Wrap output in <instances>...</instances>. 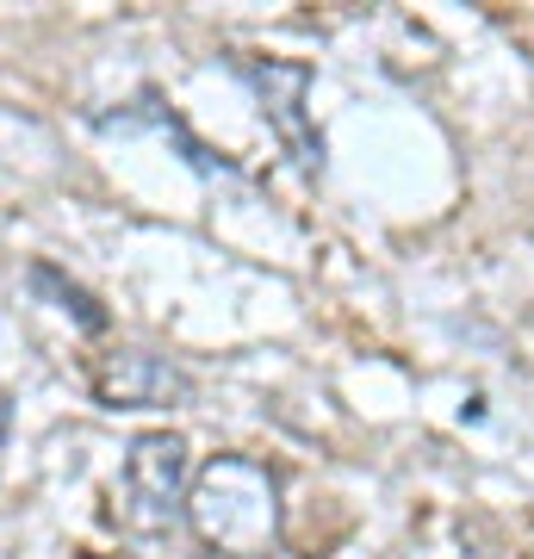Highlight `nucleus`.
<instances>
[{"mask_svg": "<svg viewBox=\"0 0 534 559\" xmlns=\"http://www.w3.org/2000/svg\"><path fill=\"white\" fill-rule=\"evenodd\" d=\"M187 528L205 554L274 559L280 554V479L256 454H212L187 485Z\"/></svg>", "mask_w": 534, "mask_h": 559, "instance_id": "1", "label": "nucleus"}, {"mask_svg": "<svg viewBox=\"0 0 534 559\" xmlns=\"http://www.w3.org/2000/svg\"><path fill=\"white\" fill-rule=\"evenodd\" d=\"M187 485H193L187 441H180L175 429H150V436H138L124 448L112 516H119L131 535H168L175 516H187Z\"/></svg>", "mask_w": 534, "mask_h": 559, "instance_id": "2", "label": "nucleus"}, {"mask_svg": "<svg viewBox=\"0 0 534 559\" xmlns=\"http://www.w3.org/2000/svg\"><path fill=\"white\" fill-rule=\"evenodd\" d=\"M230 69L256 87V100H261V112H268V124L280 131L286 156H293L305 175H317V168H323V131H317L311 112H305V94H311L317 69L311 62H293V57H230Z\"/></svg>", "mask_w": 534, "mask_h": 559, "instance_id": "3", "label": "nucleus"}, {"mask_svg": "<svg viewBox=\"0 0 534 559\" xmlns=\"http://www.w3.org/2000/svg\"><path fill=\"white\" fill-rule=\"evenodd\" d=\"M187 392H193V380L168 355H150V348H119L94 367V399L106 411H168Z\"/></svg>", "mask_w": 534, "mask_h": 559, "instance_id": "4", "label": "nucleus"}, {"mask_svg": "<svg viewBox=\"0 0 534 559\" xmlns=\"http://www.w3.org/2000/svg\"><path fill=\"white\" fill-rule=\"evenodd\" d=\"M94 124H99V131H162V138H175L180 150H187V162H193L199 175H230V162H224L218 150H205V143H199L193 131H187V124H180L175 112L156 100V94H143L131 112H99Z\"/></svg>", "mask_w": 534, "mask_h": 559, "instance_id": "5", "label": "nucleus"}, {"mask_svg": "<svg viewBox=\"0 0 534 559\" xmlns=\"http://www.w3.org/2000/svg\"><path fill=\"white\" fill-rule=\"evenodd\" d=\"M32 286H38V293H50V299H57L62 311H69V318L87 330V336H99V330H106V311H99V299L87 293V286H75V280H62L50 261H38V267H32Z\"/></svg>", "mask_w": 534, "mask_h": 559, "instance_id": "6", "label": "nucleus"}, {"mask_svg": "<svg viewBox=\"0 0 534 559\" xmlns=\"http://www.w3.org/2000/svg\"><path fill=\"white\" fill-rule=\"evenodd\" d=\"M75 559H99V554H75Z\"/></svg>", "mask_w": 534, "mask_h": 559, "instance_id": "7", "label": "nucleus"}]
</instances>
